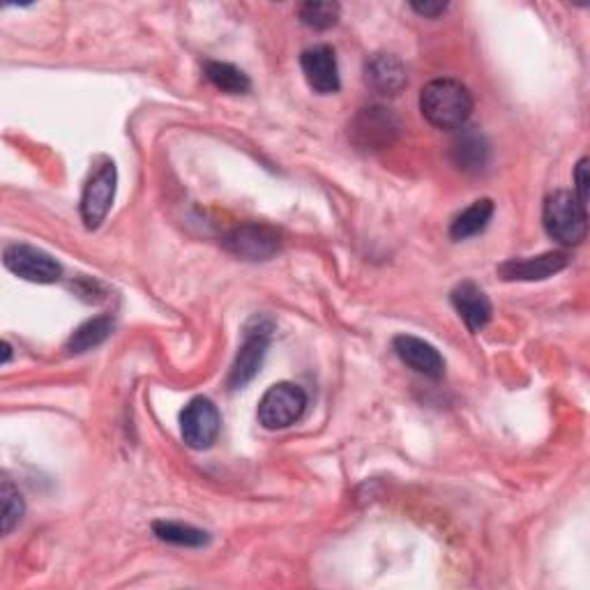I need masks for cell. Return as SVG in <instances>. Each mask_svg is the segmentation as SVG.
I'll list each match as a JSON object with an SVG mask.
<instances>
[{
    "label": "cell",
    "mask_w": 590,
    "mask_h": 590,
    "mask_svg": "<svg viewBox=\"0 0 590 590\" xmlns=\"http://www.w3.org/2000/svg\"><path fill=\"white\" fill-rule=\"evenodd\" d=\"M420 111L432 127L454 132L466 127L473 114V95L456 79H434L420 92Z\"/></svg>",
    "instance_id": "cell-1"
},
{
    "label": "cell",
    "mask_w": 590,
    "mask_h": 590,
    "mask_svg": "<svg viewBox=\"0 0 590 590\" xmlns=\"http://www.w3.org/2000/svg\"><path fill=\"white\" fill-rule=\"evenodd\" d=\"M542 224L549 238L566 247H577L588 236V210L577 201L572 191H553L544 201Z\"/></svg>",
    "instance_id": "cell-2"
},
{
    "label": "cell",
    "mask_w": 590,
    "mask_h": 590,
    "mask_svg": "<svg viewBox=\"0 0 590 590\" xmlns=\"http://www.w3.org/2000/svg\"><path fill=\"white\" fill-rule=\"evenodd\" d=\"M402 135L400 116L381 105L363 107L348 122V139L360 150H385L397 144Z\"/></svg>",
    "instance_id": "cell-3"
},
{
    "label": "cell",
    "mask_w": 590,
    "mask_h": 590,
    "mask_svg": "<svg viewBox=\"0 0 590 590\" xmlns=\"http://www.w3.org/2000/svg\"><path fill=\"white\" fill-rule=\"evenodd\" d=\"M307 411V395L295 383H275L258 402V422L266 430L277 432L298 422Z\"/></svg>",
    "instance_id": "cell-4"
},
{
    "label": "cell",
    "mask_w": 590,
    "mask_h": 590,
    "mask_svg": "<svg viewBox=\"0 0 590 590\" xmlns=\"http://www.w3.org/2000/svg\"><path fill=\"white\" fill-rule=\"evenodd\" d=\"M116 187H118L116 164L111 159H105L100 167H95L81 194V219L90 232L107 219L116 199Z\"/></svg>",
    "instance_id": "cell-5"
},
{
    "label": "cell",
    "mask_w": 590,
    "mask_h": 590,
    "mask_svg": "<svg viewBox=\"0 0 590 590\" xmlns=\"http://www.w3.org/2000/svg\"><path fill=\"white\" fill-rule=\"evenodd\" d=\"M271 337H273V323L266 318H254L247 331H245V342L238 348V355L234 360V367L232 374H228V385L234 390L245 387L260 370L271 346Z\"/></svg>",
    "instance_id": "cell-6"
},
{
    "label": "cell",
    "mask_w": 590,
    "mask_h": 590,
    "mask_svg": "<svg viewBox=\"0 0 590 590\" xmlns=\"http://www.w3.org/2000/svg\"><path fill=\"white\" fill-rule=\"evenodd\" d=\"M222 430L217 406L206 397H194L180 413V434L191 450H208Z\"/></svg>",
    "instance_id": "cell-7"
},
{
    "label": "cell",
    "mask_w": 590,
    "mask_h": 590,
    "mask_svg": "<svg viewBox=\"0 0 590 590\" xmlns=\"http://www.w3.org/2000/svg\"><path fill=\"white\" fill-rule=\"evenodd\" d=\"M3 264L12 275L26 282H36V284H53L62 275L58 260L45 249H38L32 245L17 243V245L6 247Z\"/></svg>",
    "instance_id": "cell-8"
},
{
    "label": "cell",
    "mask_w": 590,
    "mask_h": 590,
    "mask_svg": "<svg viewBox=\"0 0 590 590\" xmlns=\"http://www.w3.org/2000/svg\"><path fill=\"white\" fill-rule=\"evenodd\" d=\"M224 247L245 260H268L279 252L282 236L268 224H243L224 238Z\"/></svg>",
    "instance_id": "cell-9"
},
{
    "label": "cell",
    "mask_w": 590,
    "mask_h": 590,
    "mask_svg": "<svg viewBox=\"0 0 590 590\" xmlns=\"http://www.w3.org/2000/svg\"><path fill=\"white\" fill-rule=\"evenodd\" d=\"M570 264L568 252H544L529 258H510L499 268L505 282H544L566 271Z\"/></svg>",
    "instance_id": "cell-10"
},
{
    "label": "cell",
    "mask_w": 590,
    "mask_h": 590,
    "mask_svg": "<svg viewBox=\"0 0 590 590\" xmlns=\"http://www.w3.org/2000/svg\"><path fill=\"white\" fill-rule=\"evenodd\" d=\"M301 68L309 83V88L318 95H335L342 88L340 81V68H337V56L333 47L316 45L303 51L301 56Z\"/></svg>",
    "instance_id": "cell-11"
},
{
    "label": "cell",
    "mask_w": 590,
    "mask_h": 590,
    "mask_svg": "<svg viewBox=\"0 0 590 590\" xmlns=\"http://www.w3.org/2000/svg\"><path fill=\"white\" fill-rule=\"evenodd\" d=\"M392 348H395L397 357L413 372L434 378V381L443 378L445 360L439 353V348L432 346L430 342H424L413 335H397L395 340H392Z\"/></svg>",
    "instance_id": "cell-12"
},
{
    "label": "cell",
    "mask_w": 590,
    "mask_h": 590,
    "mask_svg": "<svg viewBox=\"0 0 590 590\" xmlns=\"http://www.w3.org/2000/svg\"><path fill=\"white\" fill-rule=\"evenodd\" d=\"M367 86L385 97H395L409 86L406 65L392 53H374L365 65Z\"/></svg>",
    "instance_id": "cell-13"
},
{
    "label": "cell",
    "mask_w": 590,
    "mask_h": 590,
    "mask_svg": "<svg viewBox=\"0 0 590 590\" xmlns=\"http://www.w3.org/2000/svg\"><path fill=\"white\" fill-rule=\"evenodd\" d=\"M450 159L456 169L466 174H478L489 161V141L475 127H462L450 144Z\"/></svg>",
    "instance_id": "cell-14"
},
{
    "label": "cell",
    "mask_w": 590,
    "mask_h": 590,
    "mask_svg": "<svg viewBox=\"0 0 590 590\" xmlns=\"http://www.w3.org/2000/svg\"><path fill=\"white\" fill-rule=\"evenodd\" d=\"M452 305L456 314L462 316L471 333H480L482 327L491 321V303L486 293L475 282H462L452 291Z\"/></svg>",
    "instance_id": "cell-15"
},
{
    "label": "cell",
    "mask_w": 590,
    "mask_h": 590,
    "mask_svg": "<svg viewBox=\"0 0 590 590\" xmlns=\"http://www.w3.org/2000/svg\"><path fill=\"white\" fill-rule=\"evenodd\" d=\"M491 217H494V201L491 199H478L471 204L464 213H459L450 226V238L462 243L469 238L480 236L484 228L489 226Z\"/></svg>",
    "instance_id": "cell-16"
},
{
    "label": "cell",
    "mask_w": 590,
    "mask_h": 590,
    "mask_svg": "<svg viewBox=\"0 0 590 590\" xmlns=\"http://www.w3.org/2000/svg\"><path fill=\"white\" fill-rule=\"evenodd\" d=\"M114 316L109 314H102V316H95L86 323H81L77 331L72 333V337L68 340V344H65V351L68 353H86L90 348H97L100 344H105L111 333H114Z\"/></svg>",
    "instance_id": "cell-17"
},
{
    "label": "cell",
    "mask_w": 590,
    "mask_h": 590,
    "mask_svg": "<svg viewBox=\"0 0 590 590\" xmlns=\"http://www.w3.org/2000/svg\"><path fill=\"white\" fill-rule=\"evenodd\" d=\"M206 79L222 92H228V95H243L252 88V81L249 77L238 70L236 65L232 62H217V60H210L206 62Z\"/></svg>",
    "instance_id": "cell-18"
},
{
    "label": "cell",
    "mask_w": 590,
    "mask_h": 590,
    "mask_svg": "<svg viewBox=\"0 0 590 590\" xmlns=\"http://www.w3.org/2000/svg\"><path fill=\"white\" fill-rule=\"evenodd\" d=\"M153 533L161 540L176 547H206L210 542V535L201 529L187 527V523L178 521H155Z\"/></svg>",
    "instance_id": "cell-19"
},
{
    "label": "cell",
    "mask_w": 590,
    "mask_h": 590,
    "mask_svg": "<svg viewBox=\"0 0 590 590\" xmlns=\"http://www.w3.org/2000/svg\"><path fill=\"white\" fill-rule=\"evenodd\" d=\"M340 14V3H331V0H309V3H303L298 10L301 21L314 30H327L337 26Z\"/></svg>",
    "instance_id": "cell-20"
},
{
    "label": "cell",
    "mask_w": 590,
    "mask_h": 590,
    "mask_svg": "<svg viewBox=\"0 0 590 590\" xmlns=\"http://www.w3.org/2000/svg\"><path fill=\"white\" fill-rule=\"evenodd\" d=\"M0 503H3V517H0V521H3V535H10L17 523L21 521L26 505L19 489L8 478L3 480V484H0Z\"/></svg>",
    "instance_id": "cell-21"
},
{
    "label": "cell",
    "mask_w": 590,
    "mask_h": 590,
    "mask_svg": "<svg viewBox=\"0 0 590 590\" xmlns=\"http://www.w3.org/2000/svg\"><path fill=\"white\" fill-rule=\"evenodd\" d=\"M574 196L577 201L588 210V159L581 157L574 169Z\"/></svg>",
    "instance_id": "cell-22"
},
{
    "label": "cell",
    "mask_w": 590,
    "mask_h": 590,
    "mask_svg": "<svg viewBox=\"0 0 590 590\" xmlns=\"http://www.w3.org/2000/svg\"><path fill=\"white\" fill-rule=\"evenodd\" d=\"M411 10L424 19H436L448 10V3H441V0L439 3H434V0H424V3L422 0H415V3H411Z\"/></svg>",
    "instance_id": "cell-23"
}]
</instances>
